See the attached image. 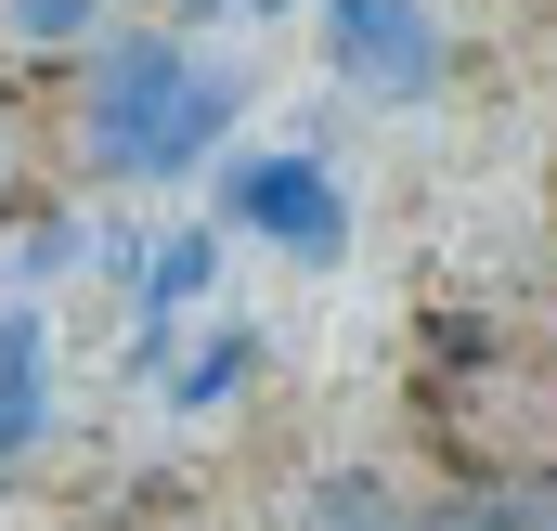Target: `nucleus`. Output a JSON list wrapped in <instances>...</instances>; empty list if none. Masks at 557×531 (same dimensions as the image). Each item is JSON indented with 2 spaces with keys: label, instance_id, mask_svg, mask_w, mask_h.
Instances as JSON below:
<instances>
[{
  "label": "nucleus",
  "instance_id": "1",
  "mask_svg": "<svg viewBox=\"0 0 557 531\" xmlns=\"http://www.w3.org/2000/svg\"><path fill=\"white\" fill-rule=\"evenodd\" d=\"M91 131H104V156H117L131 182H182L208 143L234 131V78L195 65L182 39H117V65H104V91H91Z\"/></svg>",
  "mask_w": 557,
  "mask_h": 531
},
{
  "label": "nucleus",
  "instance_id": "2",
  "mask_svg": "<svg viewBox=\"0 0 557 531\" xmlns=\"http://www.w3.org/2000/svg\"><path fill=\"white\" fill-rule=\"evenodd\" d=\"M324 65L376 104H416L441 78V26H428V0H324Z\"/></svg>",
  "mask_w": 557,
  "mask_h": 531
},
{
  "label": "nucleus",
  "instance_id": "3",
  "mask_svg": "<svg viewBox=\"0 0 557 531\" xmlns=\"http://www.w3.org/2000/svg\"><path fill=\"white\" fill-rule=\"evenodd\" d=\"M221 208H234L247 234H273L285 260H337V234H350V208H337V182H324L311 156H247V169L221 182Z\"/></svg>",
  "mask_w": 557,
  "mask_h": 531
},
{
  "label": "nucleus",
  "instance_id": "4",
  "mask_svg": "<svg viewBox=\"0 0 557 531\" xmlns=\"http://www.w3.org/2000/svg\"><path fill=\"white\" fill-rule=\"evenodd\" d=\"M26 428H39V324L13 311V324H0V467L26 454Z\"/></svg>",
  "mask_w": 557,
  "mask_h": 531
},
{
  "label": "nucleus",
  "instance_id": "5",
  "mask_svg": "<svg viewBox=\"0 0 557 531\" xmlns=\"http://www.w3.org/2000/svg\"><path fill=\"white\" fill-rule=\"evenodd\" d=\"M247 350H260V337H247V324H221V337H208V363L182 376V402H221L234 376H247Z\"/></svg>",
  "mask_w": 557,
  "mask_h": 531
},
{
  "label": "nucleus",
  "instance_id": "6",
  "mask_svg": "<svg viewBox=\"0 0 557 531\" xmlns=\"http://www.w3.org/2000/svg\"><path fill=\"white\" fill-rule=\"evenodd\" d=\"M195 285H208V234H182V247H169V260H156V311H182V298H195Z\"/></svg>",
  "mask_w": 557,
  "mask_h": 531
},
{
  "label": "nucleus",
  "instance_id": "7",
  "mask_svg": "<svg viewBox=\"0 0 557 531\" xmlns=\"http://www.w3.org/2000/svg\"><path fill=\"white\" fill-rule=\"evenodd\" d=\"M91 0H13V39H78Z\"/></svg>",
  "mask_w": 557,
  "mask_h": 531
},
{
  "label": "nucleus",
  "instance_id": "8",
  "mask_svg": "<svg viewBox=\"0 0 557 531\" xmlns=\"http://www.w3.org/2000/svg\"><path fill=\"white\" fill-rule=\"evenodd\" d=\"M428 531H532V506H441Z\"/></svg>",
  "mask_w": 557,
  "mask_h": 531
},
{
  "label": "nucleus",
  "instance_id": "9",
  "mask_svg": "<svg viewBox=\"0 0 557 531\" xmlns=\"http://www.w3.org/2000/svg\"><path fill=\"white\" fill-rule=\"evenodd\" d=\"M182 13H273V0H182Z\"/></svg>",
  "mask_w": 557,
  "mask_h": 531
}]
</instances>
